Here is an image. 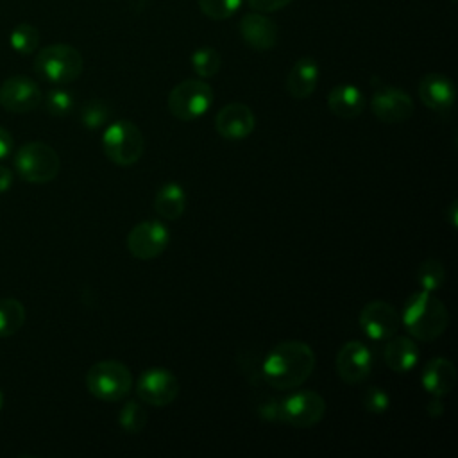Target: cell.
Wrapping results in <instances>:
<instances>
[{"label":"cell","instance_id":"ffe728a7","mask_svg":"<svg viewBox=\"0 0 458 458\" xmlns=\"http://www.w3.org/2000/svg\"><path fill=\"white\" fill-rule=\"evenodd\" d=\"M327 107L338 118H356L365 109V97L354 84H336L327 93Z\"/></svg>","mask_w":458,"mask_h":458},{"label":"cell","instance_id":"f546056e","mask_svg":"<svg viewBox=\"0 0 458 458\" xmlns=\"http://www.w3.org/2000/svg\"><path fill=\"white\" fill-rule=\"evenodd\" d=\"M45 109L52 116H66L73 109V95L61 88L50 89L45 97Z\"/></svg>","mask_w":458,"mask_h":458},{"label":"cell","instance_id":"5bb4252c","mask_svg":"<svg viewBox=\"0 0 458 458\" xmlns=\"http://www.w3.org/2000/svg\"><path fill=\"white\" fill-rule=\"evenodd\" d=\"M372 113L377 120L385 123H399L411 118L415 111V104L411 97L394 86H377L372 100H370Z\"/></svg>","mask_w":458,"mask_h":458},{"label":"cell","instance_id":"d590c367","mask_svg":"<svg viewBox=\"0 0 458 458\" xmlns=\"http://www.w3.org/2000/svg\"><path fill=\"white\" fill-rule=\"evenodd\" d=\"M11 184H13V174H11V170L0 165V193L7 191V190L11 188Z\"/></svg>","mask_w":458,"mask_h":458},{"label":"cell","instance_id":"d6986e66","mask_svg":"<svg viewBox=\"0 0 458 458\" xmlns=\"http://www.w3.org/2000/svg\"><path fill=\"white\" fill-rule=\"evenodd\" d=\"M386 367L397 374L410 372L419 361V347L410 336H390L383 349Z\"/></svg>","mask_w":458,"mask_h":458},{"label":"cell","instance_id":"1f68e13d","mask_svg":"<svg viewBox=\"0 0 458 458\" xmlns=\"http://www.w3.org/2000/svg\"><path fill=\"white\" fill-rule=\"evenodd\" d=\"M256 413H258L259 419H263L267 422H283V417H281V399L265 397L263 401L258 403Z\"/></svg>","mask_w":458,"mask_h":458},{"label":"cell","instance_id":"d4e9b609","mask_svg":"<svg viewBox=\"0 0 458 458\" xmlns=\"http://www.w3.org/2000/svg\"><path fill=\"white\" fill-rule=\"evenodd\" d=\"M222 66V57L218 50L211 47H200L191 54V68L200 79H209L218 73Z\"/></svg>","mask_w":458,"mask_h":458},{"label":"cell","instance_id":"2e32d148","mask_svg":"<svg viewBox=\"0 0 458 458\" xmlns=\"http://www.w3.org/2000/svg\"><path fill=\"white\" fill-rule=\"evenodd\" d=\"M419 98L431 111L445 114L454 106L456 89L449 77L442 73H428L419 82Z\"/></svg>","mask_w":458,"mask_h":458},{"label":"cell","instance_id":"9c48e42d","mask_svg":"<svg viewBox=\"0 0 458 458\" xmlns=\"http://www.w3.org/2000/svg\"><path fill=\"white\" fill-rule=\"evenodd\" d=\"M127 249L136 259H154L161 256L170 243V231L161 220H145L136 224L127 234Z\"/></svg>","mask_w":458,"mask_h":458},{"label":"cell","instance_id":"cb8c5ba5","mask_svg":"<svg viewBox=\"0 0 458 458\" xmlns=\"http://www.w3.org/2000/svg\"><path fill=\"white\" fill-rule=\"evenodd\" d=\"M415 279H417L420 290L437 292L445 283V268L438 259L429 258L420 263V267L415 272Z\"/></svg>","mask_w":458,"mask_h":458},{"label":"cell","instance_id":"30bf717a","mask_svg":"<svg viewBox=\"0 0 458 458\" xmlns=\"http://www.w3.org/2000/svg\"><path fill=\"white\" fill-rule=\"evenodd\" d=\"M136 394L145 404L168 406L179 395V381L168 369L152 367L138 377Z\"/></svg>","mask_w":458,"mask_h":458},{"label":"cell","instance_id":"4dcf8cb0","mask_svg":"<svg viewBox=\"0 0 458 458\" xmlns=\"http://www.w3.org/2000/svg\"><path fill=\"white\" fill-rule=\"evenodd\" d=\"M363 408L372 415H383L390 408V395L379 386H369L363 394Z\"/></svg>","mask_w":458,"mask_h":458},{"label":"cell","instance_id":"8fae6325","mask_svg":"<svg viewBox=\"0 0 458 458\" xmlns=\"http://www.w3.org/2000/svg\"><path fill=\"white\" fill-rule=\"evenodd\" d=\"M358 322L367 338L374 342H385L399 331L401 315L390 302L376 299L363 306Z\"/></svg>","mask_w":458,"mask_h":458},{"label":"cell","instance_id":"484cf974","mask_svg":"<svg viewBox=\"0 0 458 458\" xmlns=\"http://www.w3.org/2000/svg\"><path fill=\"white\" fill-rule=\"evenodd\" d=\"M9 43L14 52L29 55L32 54L39 45V32L30 23H18L9 36Z\"/></svg>","mask_w":458,"mask_h":458},{"label":"cell","instance_id":"d6a6232c","mask_svg":"<svg viewBox=\"0 0 458 458\" xmlns=\"http://www.w3.org/2000/svg\"><path fill=\"white\" fill-rule=\"evenodd\" d=\"M292 2L293 0H247V4L258 13H274L290 5Z\"/></svg>","mask_w":458,"mask_h":458},{"label":"cell","instance_id":"4fadbf2b","mask_svg":"<svg viewBox=\"0 0 458 458\" xmlns=\"http://www.w3.org/2000/svg\"><path fill=\"white\" fill-rule=\"evenodd\" d=\"M41 100L39 86L25 75H13L0 84V106L9 113H29L36 109Z\"/></svg>","mask_w":458,"mask_h":458},{"label":"cell","instance_id":"7a4b0ae2","mask_svg":"<svg viewBox=\"0 0 458 458\" xmlns=\"http://www.w3.org/2000/svg\"><path fill=\"white\" fill-rule=\"evenodd\" d=\"M401 324L404 329L420 342L438 338L449 324L445 304L433 295V292H415L408 297L403 308Z\"/></svg>","mask_w":458,"mask_h":458},{"label":"cell","instance_id":"9a60e30c","mask_svg":"<svg viewBox=\"0 0 458 458\" xmlns=\"http://www.w3.org/2000/svg\"><path fill=\"white\" fill-rule=\"evenodd\" d=\"M256 127L254 113L242 102H231L224 106L215 116V129L225 140H243Z\"/></svg>","mask_w":458,"mask_h":458},{"label":"cell","instance_id":"4316f807","mask_svg":"<svg viewBox=\"0 0 458 458\" xmlns=\"http://www.w3.org/2000/svg\"><path fill=\"white\" fill-rule=\"evenodd\" d=\"M118 422L125 433H141L147 426V411L138 401H127L120 410Z\"/></svg>","mask_w":458,"mask_h":458},{"label":"cell","instance_id":"836d02e7","mask_svg":"<svg viewBox=\"0 0 458 458\" xmlns=\"http://www.w3.org/2000/svg\"><path fill=\"white\" fill-rule=\"evenodd\" d=\"M13 148V136L7 129L0 125V159H5Z\"/></svg>","mask_w":458,"mask_h":458},{"label":"cell","instance_id":"44dd1931","mask_svg":"<svg viewBox=\"0 0 458 458\" xmlns=\"http://www.w3.org/2000/svg\"><path fill=\"white\" fill-rule=\"evenodd\" d=\"M456 385V369L447 358H433L422 372V386L428 394L444 397Z\"/></svg>","mask_w":458,"mask_h":458},{"label":"cell","instance_id":"8992f818","mask_svg":"<svg viewBox=\"0 0 458 458\" xmlns=\"http://www.w3.org/2000/svg\"><path fill=\"white\" fill-rule=\"evenodd\" d=\"M14 168L23 181L45 184L57 177L61 159L50 145L43 141H29L16 152Z\"/></svg>","mask_w":458,"mask_h":458},{"label":"cell","instance_id":"ba28073f","mask_svg":"<svg viewBox=\"0 0 458 458\" xmlns=\"http://www.w3.org/2000/svg\"><path fill=\"white\" fill-rule=\"evenodd\" d=\"M326 415V401L315 390H299L281 399V417L293 428H313Z\"/></svg>","mask_w":458,"mask_h":458},{"label":"cell","instance_id":"3957f363","mask_svg":"<svg viewBox=\"0 0 458 458\" xmlns=\"http://www.w3.org/2000/svg\"><path fill=\"white\" fill-rule=\"evenodd\" d=\"M81 52L66 43H55L41 48L34 59V72L47 82L68 84L82 73Z\"/></svg>","mask_w":458,"mask_h":458},{"label":"cell","instance_id":"e575fe53","mask_svg":"<svg viewBox=\"0 0 458 458\" xmlns=\"http://www.w3.org/2000/svg\"><path fill=\"white\" fill-rule=\"evenodd\" d=\"M444 413V403H442V397H437L433 395V399L428 403V415L429 417H440Z\"/></svg>","mask_w":458,"mask_h":458},{"label":"cell","instance_id":"277c9868","mask_svg":"<svg viewBox=\"0 0 458 458\" xmlns=\"http://www.w3.org/2000/svg\"><path fill=\"white\" fill-rule=\"evenodd\" d=\"M86 386L89 394L100 401L114 403L129 395L132 376L127 365L118 360H102L86 372Z\"/></svg>","mask_w":458,"mask_h":458},{"label":"cell","instance_id":"7402d4cb","mask_svg":"<svg viewBox=\"0 0 458 458\" xmlns=\"http://www.w3.org/2000/svg\"><path fill=\"white\" fill-rule=\"evenodd\" d=\"M154 209L161 218L179 220L186 209V191L179 182H165L154 197Z\"/></svg>","mask_w":458,"mask_h":458},{"label":"cell","instance_id":"52a82bcc","mask_svg":"<svg viewBox=\"0 0 458 458\" xmlns=\"http://www.w3.org/2000/svg\"><path fill=\"white\" fill-rule=\"evenodd\" d=\"M213 98L215 93L208 82L202 79H186L172 88L166 106L174 118L191 122L209 111Z\"/></svg>","mask_w":458,"mask_h":458},{"label":"cell","instance_id":"8d00e7d4","mask_svg":"<svg viewBox=\"0 0 458 458\" xmlns=\"http://www.w3.org/2000/svg\"><path fill=\"white\" fill-rule=\"evenodd\" d=\"M456 211H458V206H456V202H451V206H449V220H451V227H456V224H458V218H456Z\"/></svg>","mask_w":458,"mask_h":458},{"label":"cell","instance_id":"603a6c76","mask_svg":"<svg viewBox=\"0 0 458 458\" xmlns=\"http://www.w3.org/2000/svg\"><path fill=\"white\" fill-rule=\"evenodd\" d=\"M25 322V308L14 297L0 299V336H11L21 329Z\"/></svg>","mask_w":458,"mask_h":458},{"label":"cell","instance_id":"f1b7e54d","mask_svg":"<svg viewBox=\"0 0 458 458\" xmlns=\"http://www.w3.org/2000/svg\"><path fill=\"white\" fill-rule=\"evenodd\" d=\"M199 9L211 20L222 21L231 18L242 5V0H197Z\"/></svg>","mask_w":458,"mask_h":458},{"label":"cell","instance_id":"5b68a950","mask_svg":"<svg viewBox=\"0 0 458 458\" xmlns=\"http://www.w3.org/2000/svg\"><path fill=\"white\" fill-rule=\"evenodd\" d=\"M102 150L106 157L118 166H131L145 152V138L140 127L131 120H118L102 134Z\"/></svg>","mask_w":458,"mask_h":458},{"label":"cell","instance_id":"e0dca14e","mask_svg":"<svg viewBox=\"0 0 458 458\" xmlns=\"http://www.w3.org/2000/svg\"><path fill=\"white\" fill-rule=\"evenodd\" d=\"M240 36L252 50L265 52L276 47L277 43V25L274 20L261 13H247L240 20Z\"/></svg>","mask_w":458,"mask_h":458},{"label":"cell","instance_id":"74e56055","mask_svg":"<svg viewBox=\"0 0 458 458\" xmlns=\"http://www.w3.org/2000/svg\"><path fill=\"white\" fill-rule=\"evenodd\" d=\"M2 406H4V395H2V392H0V410H2Z\"/></svg>","mask_w":458,"mask_h":458},{"label":"cell","instance_id":"6da1fadb","mask_svg":"<svg viewBox=\"0 0 458 458\" xmlns=\"http://www.w3.org/2000/svg\"><path fill=\"white\" fill-rule=\"evenodd\" d=\"M315 369V352L306 342H279L265 356L261 377L276 390H293L301 386Z\"/></svg>","mask_w":458,"mask_h":458},{"label":"cell","instance_id":"7c38bea8","mask_svg":"<svg viewBox=\"0 0 458 458\" xmlns=\"http://www.w3.org/2000/svg\"><path fill=\"white\" fill-rule=\"evenodd\" d=\"M335 365L336 374L344 383L358 385L372 372V351L360 340H349L340 347Z\"/></svg>","mask_w":458,"mask_h":458},{"label":"cell","instance_id":"83f0119b","mask_svg":"<svg viewBox=\"0 0 458 458\" xmlns=\"http://www.w3.org/2000/svg\"><path fill=\"white\" fill-rule=\"evenodd\" d=\"M111 114V109L109 106L100 100V98H93V100H88L82 107H81V122L88 127V129H98L102 127L107 118Z\"/></svg>","mask_w":458,"mask_h":458},{"label":"cell","instance_id":"ac0fdd59","mask_svg":"<svg viewBox=\"0 0 458 458\" xmlns=\"http://www.w3.org/2000/svg\"><path fill=\"white\" fill-rule=\"evenodd\" d=\"M318 63L315 59H297L286 75V91L297 100L311 97L318 84Z\"/></svg>","mask_w":458,"mask_h":458}]
</instances>
